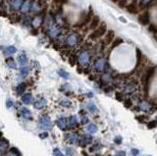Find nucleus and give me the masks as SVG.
<instances>
[{"label":"nucleus","instance_id":"1","mask_svg":"<svg viewBox=\"0 0 157 156\" xmlns=\"http://www.w3.org/2000/svg\"><path fill=\"white\" fill-rule=\"evenodd\" d=\"M106 31H107L106 24L102 23V24H100V25L97 27L95 29H93V31L90 34V36H89V38L90 39H97V38H99V37L105 36Z\"/></svg>","mask_w":157,"mask_h":156},{"label":"nucleus","instance_id":"2","mask_svg":"<svg viewBox=\"0 0 157 156\" xmlns=\"http://www.w3.org/2000/svg\"><path fill=\"white\" fill-rule=\"evenodd\" d=\"M126 9L130 14L132 15L139 14V2H137V0H131L128 3V5L126 6Z\"/></svg>","mask_w":157,"mask_h":156},{"label":"nucleus","instance_id":"3","mask_svg":"<svg viewBox=\"0 0 157 156\" xmlns=\"http://www.w3.org/2000/svg\"><path fill=\"white\" fill-rule=\"evenodd\" d=\"M137 21L139 22V24H142V26H146L149 24V13L148 11H143L142 13L137 16Z\"/></svg>","mask_w":157,"mask_h":156},{"label":"nucleus","instance_id":"4","mask_svg":"<svg viewBox=\"0 0 157 156\" xmlns=\"http://www.w3.org/2000/svg\"><path fill=\"white\" fill-rule=\"evenodd\" d=\"M93 17V10H90L88 13H86V14H83V18H82L80 20V23L78 24V27H83L86 26V24H88L89 22L91 21V19Z\"/></svg>","mask_w":157,"mask_h":156},{"label":"nucleus","instance_id":"5","mask_svg":"<svg viewBox=\"0 0 157 156\" xmlns=\"http://www.w3.org/2000/svg\"><path fill=\"white\" fill-rule=\"evenodd\" d=\"M115 38V33L113 31H107L106 34H105V38H104V43L105 45H108V44H111L112 41L114 40Z\"/></svg>","mask_w":157,"mask_h":156},{"label":"nucleus","instance_id":"6","mask_svg":"<svg viewBox=\"0 0 157 156\" xmlns=\"http://www.w3.org/2000/svg\"><path fill=\"white\" fill-rule=\"evenodd\" d=\"M100 25V18L98 16H93V19H91V21L89 22V29H95L97 27Z\"/></svg>","mask_w":157,"mask_h":156},{"label":"nucleus","instance_id":"7","mask_svg":"<svg viewBox=\"0 0 157 156\" xmlns=\"http://www.w3.org/2000/svg\"><path fill=\"white\" fill-rule=\"evenodd\" d=\"M26 87H27V85L25 83H22V84L19 85L17 87V94H19V95L22 94V93L26 90Z\"/></svg>","mask_w":157,"mask_h":156},{"label":"nucleus","instance_id":"8","mask_svg":"<svg viewBox=\"0 0 157 156\" xmlns=\"http://www.w3.org/2000/svg\"><path fill=\"white\" fill-rule=\"evenodd\" d=\"M122 43H123V39L120 38V37H115L111 44H112V48H115V47L119 46V45L122 44Z\"/></svg>","mask_w":157,"mask_h":156},{"label":"nucleus","instance_id":"9","mask_svg":"<svg viewBox=\"0 0 157 156\" xmlns=\"http://www.w3.org/2000/svg\"><path fill=\"white\" fill-rule=\"evenodd\" d=\"M27 62H28V58H27L26 54H21L19 56V63H20L21 65H25Z\"/></svg>","mask_w":157,"mask_h":156},{"label":"nucleus","instance_id":"10","mask_svg":"<svg viewBox=\"0 0 157 156\" xmlns=\"http://www.w3.org/2000/svg\"><path fill=\"white\" fill-rule=\"evenodd\" d=\"M131 1V0H119L118 1V5L120 8H125L127 5H128L129 2Z\"/></svg>","mask_w":157,"mask_h":156},{"label":"nucleus","instance_id":"11","mask_svg":"<svg viewBox=\"0 0 157 156\" xmlns=\"http://www.w3.org/2000/svg\"><path fill=\"white\" fill-rule=\"evenodd\" d=\"M7 65L9 66L10 68L15 69L16 68V64H15V62H14V59H13V58L7 59Z\"/></svg>","mask_w":157,"mask_h":156},{"label":"nucleus","instance_id":"12","mask_svg":"<svg viewBox=\"0 0 157 156\" xmlns=\"http://www.w3.org/2000/svg\"><path fill=\"white\" fill-rule=\"evenodd\" d=\"M81 62L82 63H83V64H86V63H88V54L86 53H83L82 55H81Z\"/></svg>","mask_w":157,"mask_h":156},{"label":"nucleus","instance_id":"13","mask_svg":"<svg viewBox=\"0 0 157 156\" xmlns=\"http://www.w3.org/2000/svg\"><path fill=\"white\" fill-rule=\"evenodd\" d=\"M16 52V48L14 46H10V47H7L5 49V53L6 54H13V53Z\"/></svg>","mask_w":157,"mask_h":156},{"label":"nucleus","instance_id":"14","mask_svg":"<svg viewBox=\"0 0 157 156\" xmlns=\"http://www.w3.org/2000/svg\"><path fill=\"white\" fill-rule=\"evenodd\" d=\"M23 101L25 102V103H29V102H31V99H32V95L31 94H26L25 96H23Z\"/></svg>","mask_w":157,"mask_h":156},{"label":"nucleus","instance_id":"15","mask_svg":"<svg viewBox=\"0 0 157 156\" xmlns=\"http://www.w3.org/2000/svg\"><path fill=\"white\" fill-rule=\"evenodd\" d=\"M29 70L28 67H22V69H21V74L23 75L24 77H25V76H27V75L29 74Z\"/></svg>","mask_w":157,"mask_h":156},{"label":"nucleus","instance_id":"16","mask_svg":"<svg viewBox=\"0 0 157 156\" xmlns=\"http://www.w3.org/2000/svg\"><path fill=\"white\" fill-rule=\"evenodd\" d=\"M88 131L89 132V133H95V132L97 131V128L95 127L94 125H89L88 127Z\"/></svg>","mask_w":157,"mask_h":156},{"label":"nucleus","instance_id":"17","mask_svg":"<svg viewBox=\"0 0 157 156\" xmlns=\"http://www.w3.org/2000/svg\"><path fill=\"white\" fill-rule=\"evenodd\" d=\"M76 36H71L68 38V43H70V45H74L75 43H76Z\"/></svg>","mask_w":157,"mask_h":156},{"label":"nucleus","instance_id":"18","mask_svg":"<svg viewBox=\"0 0 157 156\" xmlns=\"http://www.w3.org/2000/svg\"><path fill=\"white\" fill-rule=\"evenodd\" d=\"M137 63L139 64L140 61H142V53L139 49L137 50Z\"/></svg>","mask_w":157,"mask_h":156},{"label":"nucleus","instance_id":"19","mask_svg":"<svg viewBox=\"0 0 157 156\" xmlns=\"http://www.w3.org/2000/svg\"><path fill=\"white\" fill-rule=\"evenodd\" d=\"M58 73H59V75H61V77L66 78V79H68V78H69V74H68V73H66V72H64L63 70H59Z\"/></svg>","mask_w":157,"mask_h":156},{"label":"nucleus","instance_id":"20","mask_svg":"<svg viewBox=\"0 0 157 156\" xmlns=\"http://www.w3.org/2000/svg\"><path fill=\"white\" fill-rule=\"evenodd\" d=\"M140 108H142V110H147L148 108H149V104L146 103V102H142V103L140 104Z\"/></svg>","mask_w":157,"mask_h":156},{"label":"nucleus","instance_id":"21","mask_svg":"<svg viewBox=\"0 0 157 156\" xmlns=\"http://www.w3.org/2000/svg\"><path fill=\"white\" fill-rule=\"evenodd\" d=\"M156 125H157L156 121H151V122H149V123L147 124V127L149 128V129H152V128H155Z\"/></svg>","mask_w":157,"mask_h":156},{"label":"nucleus","instance_id":"22","mask_svg":"<svg viewBox=\"0 0 157 156\" xmlns=\"http://www.w3.org/2000/svg\"><path fill=\"white\" fill-rule=\"evenodd\" d=\"M125 106L127 107V108H130V107L132 106V101L130 100V99H128V100L125 101Z\"/></svg>","mask_w":157,"mask_h":156},{"label":"nucleus","instance_id":"23","mask_svg":"<svg viewBox=\"0 0 157 156\" xmlns=\"http://www.w3.org/2000/svg\"><path fill=\"white\" fill-rule=\"evenodd\" d=\"M149 31H154V33H157V28L155 26L151 25V26H149Z\"/></svg>","mask_w":157,"mask_h":156},{"label":"nucleus","instance_id":"24","mask_svg":"<svg viewBox=\"0 0 157 156\" xmlns=\"http://www.w3.org/2000/svg\"><path fill=\"white\" fill-rule=\"evenodd\" d=\"M148 5L149 6H155V5H157V0H151L149 3H148Z\"/></svg>","mask_w":157,"mask_h":156},{"label":"nucleus","instance_id":"25","mask_svg":"<svg viewBox=\"0 0 157 156\" xmlns=\"http://www.w3.org/2000/svg\"><path fill=\"white\" fill-rule=\"evenodd\" d=\"M89 109H90L91 112H95L96 111V108H95V106H94L93 104H89Z\"/></svg>","mask_w":157,"mask_h":156},{"label":"nucleus","instance_id":"26","mask_svg":"<svg viewBox=\"0 0 157 156\" xmlns=\"http://www.w3.org/2000/svg\"><path fill=\"white\" fill-rule=\"evenodd\" d=\"M116 97H117L118 100H122V99H123V94H121V93L117 92V93H116Z\"/></svg>","mask_w":157,"mask_h":156},{"label":"nucleus","instance_id":"27","mask_svg":"<svg viewBox=\"0 0 157 156\" xmlns=\"http://www.w3.org/2000/svg\"><path fill=\"white\" fill-rule=\"evenodd\" d=\"M54 4H57V5H60L64 2V0H53Z\"/></svg>","mask_w":157,"mask_h":156},{"label":"nucleus","instance_id":"28","mask_svg":"<svg viewBox=\"0 0 157 156\" xmlns=\"http://www.w3.org/2000/svg\"><path fill=\"white\" fill-rule=\"evenodd\" d=\"M116 156H126V153L124 151H119V152H117Z\"/></svg>","mask_w":157,"mask_h":156},{"label":"nucleus","instance_id":"29","mask_svg":"<svg viewBox=\"0 0 157 156\" xmlns=\"http://www.w3.org/2000/svg\"><path fill=\"white\" fill-rule=\"evenodd\" d=\"M137 153H139V151H137V149H132V154H134V155H137Z\"/></svg>","mask_w":157,"mask_h":156},{"label":"nucleus","instance_id":"30","mask_svg":"<svg viewBox=\"0 0 157 156\" xmlns=\"http://www.w3.org/2000/svg\"><path fill=\"white\" fill-rule=\"evenodd\" d=\"M120 141H121V138H117V139H115V141L117 142V143H120V142H121Z\"/></svg>","mask_w":157,"mask_h":156},{"label":"nucleus","instance_id":"31","mask_svg":"<svg viewBox=\"0 0 157 156\" xmlns=\"http://www.w3.org/2000/svg\"><path fill=\"white\" fill-rule=\"evenodd\" d=\"M111 1H112V2H114V3H118V1H119V0H111Z\"/></svg>","mask_w":157,"mask_h":156}]
</instances>
